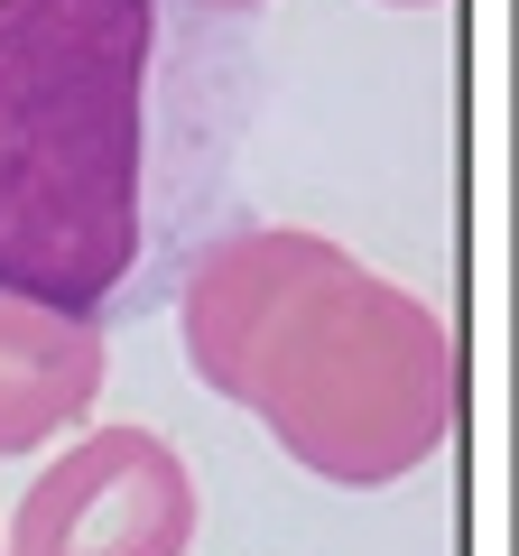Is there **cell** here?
<instances>
[{"instance_id": "obj_7", "label": "cell", "mask_w": 519, "mask_h": 556, "mask_svg": "<svg viewBox=\"0 0 519 556\" xmlns=\"http://www.w3.org/2000/svg\"><path fill=\"white\" fill-rule=\"evenodd\" d=\"M390 10H436V0H390Z\"/></svg>"}, {"instance_id": "obj_6", "label": "cell", "mask_w": 519, "mask_h": 556, "mask_svg": "<svg viewBox=\"0 0 519 556\" xmlns=\"http://www.w3.org/2000/svg\"><path fill=\"white\" fill-rule=\"evenodd\" d=\"M195 10H260V0H195Z\"/></svg>"}, {"instance_id": "obj_5", "label": "cell", "mask_w": 519, "mask_h": 556, "mask_svg": "<svg viewBox=\"0 0 519 556\" xmlns=\"http://www.w3.org/2000/svg\"><path fill=\"white\" fill-rule=\"evenodd\" d=\"M102 399V334L93 316L38 306L0 288V455H38L65 427H84Z\"/></svg>"}, {"instance_id": "obj_3", "label": "cell", "mask_w": 519, "mask_h": 556, "mask_svg": "<svg viewBox=\"0 0 519 556\" xmlns=\"http://www.w3.org/2000/svg\"><path fill=\"white\" fill-rule=\"evenodd\" d=\"M195 547V473L149 427L75 437L10 510L0 556H186Z\"/></svg>"}, {"instance_id": "obj_1", "label": "cell", "mask_w": 519, "mask_h": 556, "mask_svg": "<svg viewBox=\"0 0 519 556\" xmlns=\"http://www.w3.org/2000/svg\"><path fill=\"white\" fill-rule=\"evenodd\" d=\"M159 0H0V288L93 316L140 260Z\"/></svg>"}, {"instance_id": "obj_2", "label": "cell", "mask_w": 519, "mask_h": 556, "mask_svg": "<svg viewBox=\"0 0 519 556\" xmlns=\"http://www.w3.org/2000/svg\"><path fill=\"white\" fill-rule=\"evenodd\" d=\"M241 408L316 482L380 492L455 437L464 353L427 298L343 260L260 334L241 371Z\"/></svg>"}, {"instance_id": "obj_4", "label": "cell", "mask_w": 519, "mask_h": 556, "mask_svg": "<svg viewBox=\"0 0 519 556\" xmlns=\"http://www.w3.org/2000/svg\"><path fill=\"white\" fill-rule=\"evenodd\" d=\"M343 241L325 232H298V223H251V232L214 241V251L186 269V298H177V325H186V362L214 399L241 408V371H251L260 334L288 316V306L316 288L325 269H343Z\"/></svg>"}]
</instances>
